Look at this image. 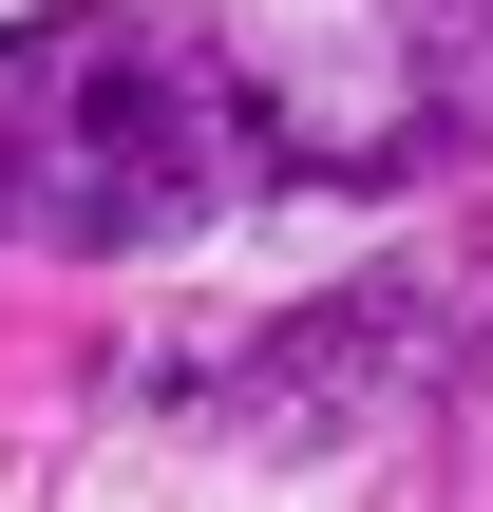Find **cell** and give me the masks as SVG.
Returning <instances> with one entry per match:
<instances>
[{"label":"cell","instance_id":"obj_1","mask_svg":"<svg viewBox=\"0 0 493 512\" xmlns=\"http://www.w3.org/2000/svg\"><path fill=\"white\" fill-rule=\"evenodd\" d=\"M247 171V114L152 19H0V228L19 247H171Z\"/></svg>","mask_w":493,"mask_h":512}]
</instances>
